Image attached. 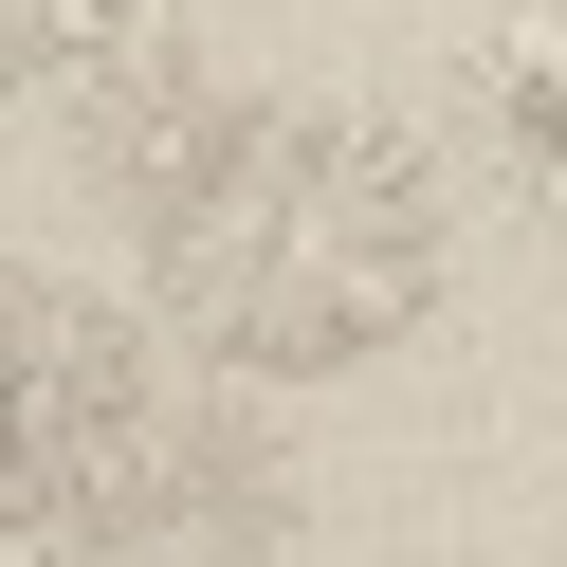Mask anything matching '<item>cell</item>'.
Wrapping results in <instances>:
<instances>
[{
    "label": "cell",
    "instance_id": "obj_1",
    "mask_svg": "<svg viewBox=\"0 0 567 567\" xmlns=\"http://www.w3.org/2000/svg\"><path fill=\"white\" fill-rule=\"evenodd\" d=\"M128 257H147V311L220 384H348L440 330L457 184L367 92H238L202 128V165L128 220Z\"/></svg>",
    "mask_w": 567,
    "mask_h": 567
},
{
    "label": "cell",
    "instance_id": "obj_2",
    "mask_svg": "<svg viewBox=\"0 0 567 567\" xmlns=\"http://www.w3.org/2000/svg\"><path fill=\"white\" fill-rule=\"evenodd\" d=\"M165 421H184V384H165V330H147V311L92 293V275L0 257V549L111 567Z\"/></svg>",
    "mask_w": 567,
    "mask_h": 567
},
{
    "label": "cell",
    "instance_id": "obj_3",
    "mask_svg": "<svg viewBox=\"0 0 567 567\" xmlns=\"http://www.w3.org/2000/svg\"><path fill=\"white\" fill-rule=\"evenodd\" d=\"M220 111H238V92L202 74L165 19H147L128 55H92V74H74V165H92V202H111V220H147V202L202 165V128H220Z\"/></svg>",
    "mask_w": 567,
    "mask_h": 567
},
{
    "label": "cell",
    "instance_id": "obj_4",
    "mask_svg": "<svg viewBox=\"0 0 567 567\" xmlns=\"http://www.w3.org/2000/svg\"><path fill=\"white\" fill-rule=\"evenodd\" d=\"M128 549L165 567H275V440L238 403H184L147 457V494H128Z\"/></svg>",
    "mask_w": 567,
    "mask_h": 567
},
{
    "label": "cell",
    "instance_id": "obj_5",
    "mask_svg": "<svg viewBox=\"0 0 567 567\" xmlns=\"http://www.w3.org/2000/svg\"><path fill=\"white\" fill-rule=\"evenodd\" d=\"M457 128H476V165L567 238V0H513V19L457 55Z\"/></svg>",
    "mask_w": 567,
    "mask_h": 567
},
{
    "label": "cell",
    "instance_id": "obj_6",
    "mask_svg": "<svg viewBox=\"0 0 567 567\" xmlns=\"http://www.w3.org/2000/svg\"><path fill=\"white\" fill-rule=\"evenodd\" d=\"M128 38H147V0H0V92H74Z\"/></svg>",
    "mask_w": 567,
    "mask_h": 567
},
{
    "label": "cell",
    "instance_id": "obj_7",
    "mask_svg": "<svg viewBox=\"0 0 567 567\" xmlns=\"http://www.w3.org/2000/svg\"><path fill=\"white\" fill-rule=\"evenodd\" d=\"M0 567H74V549H0Z\"/></svg>",
    "mask_w": 567,
    "mask_h": 567
}]
</instances>
